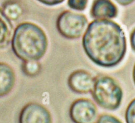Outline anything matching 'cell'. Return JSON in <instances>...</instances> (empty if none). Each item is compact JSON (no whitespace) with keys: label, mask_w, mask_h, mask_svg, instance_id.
Wrapping results in <instances>:
<instances>
[{"label":"cell","mask_w":135,"mask_h":123,"mask_svg":"<svg viewBox=\"0 0 135 123\" xmlns=\"http://www.w3.org/2000/svg\"><path fill=\"white\" fill-rule=\"evenodd\" d=\"M82 44L91 61L104 68L118 65L127 53L123 29L109 19H96L90 22L83 36Z\"/></svg>","instance_id":"obj_1"},{"label":"cell","mask_w":135,"mask_h":123,"mask_svg":"<svg viewBox=\"0 0 135 123\" xmlns=\"http://www.w3.org/2000/svg\"><path fill=\"white\" fill-rule=\"evenodd\" d=\"M48 40L43 29L36 24L23 22L16 26L11 39V49L22 61H39L46 54Z\"/></svg>","instance_id":"obj_2"},{"label":"cell","mask_w":135,"mask_h":123,"mask_svg":"<svg viewBox=\"0 0 135 123\" xmlns=\"http://www.w3.org/2000/svg\"><path fill=\"white\" fill-rule=\"evenodd\" d=\"M91 94L98 105L109 111L119 109L123 97V92L118 81L104 74L95 77Z\"/></svg>","instance_id":"obj_3"},{"label":"cell","mask_w":135,"mask_h":123,"mask_svg":"<svg viewBox=\"0 0 135 123\" xmlns=\"http://www.w3.org/2000/svg\"><path fill=\"white\" fill-rule=\"evenodd\" d=\"M88 25V19L84 14L66 10L61 12L56 21L58 32L63 38L76 40L80 38Z\"/></svg>","instance_id":"obj_4"},{"label":"cell","mask_w":135,"mask_h":123,"mask_svg":"<svg viewBox=\"0 0 135 123\" xmlns=\"http://www.w3.org/2000/svg\"><path fill=\"white\" fill-rule=\"evenodd\" d=\"M69 117L73 123H95L98 118V108L87 98H79L71 104Z\"/></svg>","instance_id":"obj_5"},{"label":"cell","mask_w":135,"mask_h":123,"mask_svg":"<svg viewBox=\"0 0 135 123\" xmlns=\"http://www.w3.org/2000/svg\"><path fill=\"white\" fill-rule=\"evenodd\" d=\"M18 123H53L50 111L37 102L26 104L21 109Z\"/></svg>","instance_id":"obj_6"},{"label":"cell","mask_w":135,"mask_h":123,"mask_svg":"<svg viewBox=\"0 0 135 123\" xmlns=\"http://www.w3.org/2000/svg\"><path fill=\"white\" fill-rule=\"evenodd\" d=\"M95 77L84 69L75 70L67 79V84L72 92L79 94H86L92 92Z\"/></svg>","instance_id":"obj_7"},{"label":"cell","mask_w":135,"mask_h":123,"mask_svg":"<svg viewBox=\"0 0 135 123\" xmlns=\"http://www.w3.org/2000/svg\"><path fill=\"white\" fill-rule=\"evenodd\" d=\"M118 15V9L112 0H94L90 16L95 19H112Z\"/></svg>","instance_id":"obj_8"},{"label":"cell","mask_w":135,"mask_h":123,"mask_svg":"<svg viewBox=\"0 0 135 123\" xmlns=\"http://www.w3.org/2000/svg\"><path fill=\"white\" fill-rule=\"evenodd\" d=\"M15 80L13 68L7 63L0 62V97L7 96L11 92Z\"/></svg>","instance_id":"obj_9"},{"label":"cell","mask_w":135,"mask_h":123,"mask_svg":"<svg viewBox=\"0 0 135 123\" xmlns=\"http://www.w3.org/2000/svg\"><path fill=\"white\" fill-rule=\"evenodd\" d=\"M1 9L11 21H18L25 13V6L21 0H5Z\"/></svg>","instance_id":"obj_10"},{"label":"cell","mask_w":135,"mask_h":123,"mask_svg":"<svg viewBox=\"0 0 135 123\" xmlns=\"http://www.w3.org/2000/svg\"><path fill=\"white\" fill-rule=\"evenodd\" d=\"M13 25L0 8V50L5 48L11 42Z\"/></svg>","instance_id":"obj_11"},{"label":"cell","mask_w":135,"mask_h":123,"mask_svg":"<svg viewBox=\"0 0 135 123\" xmlns=\"http://www.w3.org/2000/svg\"><path fill=\"white\" fill-rule=\"evenodd\" d=\"M21 70L25 76L30 78L36 77L42 71V65L38 61H22Z\"/></svg>","instance_id":"obj_12"},{"label":"cell","mask_w":135,"mask_h":123,"mask_svg":"<svg viewBox=\"0 0 135 123\" xmlns=\"http://www.w3.org/2000/svg\"><path fill=\"white\" fill-rule=\"evenodd\" d=\"M126 123H135V98L129 104L125 111Z\"/></svg>","instance_id":"obj_13"},{"label":"cell","mask_w":135,"mask_h":123,"mask_svg":"<svg viewBox=\"0 0 135 123\" xmlns=\"http://www.w3.org/2000/svg\"><path fill=\"white\" fill-rule=\"evenodd\" d=\"M88 2V0H68L67 5L71 9L83 11L86 8Z\"/></svg>","instance_id":"obj_14"},{"label":"cell","mask_w":135,"mask_h":123,"mask_svg":"<svg viewBox=\"0 0 135 123\" xmlns=\"http://www.w3.org/2000/svg\"><path fill=\"white\" fill-rule=\"evenodd\" d=\"M95 123H123L118 118L109 114H102L98 118Z\"/></svg>","instance_id":"obj_15"},{"label":"cell","mask_w":135,"mask_h":123,"mask_svg":"<svg viewBox=\"0 0 135 123\" xmlns=\"http://www.w3.org/2000/svg\"><path fill=\"white\" fill-rule=\"evenodd\" d=\"M37 1L47 6H55L62 3L65 0H37Z\"/></svg>","instance_id":"obj_16"},{"label":"cell","mask_w":135,"mask_h":123,"mask_svg":"<svg viewBox=\"0 0 135 123\" xmlns=\"http://www.w3.org/2000/svg\"><path fill=\"white\" fill-rule=\"evenodd\" d=\"M130 43L131 48L135 52V28L132 30L130 34Z\"/></svg>","instance_id":"obj_17"},{"label":"cell","mask_w":135,"mask_h":123,"mask_svg":"<svg viewBox=\"0 0 135 123\" xmlns=\"http://www.w3.org/2000/svg\"><path fill=\"white\" fill-rule=\"evenodd\" d=\"M115 1L122 6H127L133 3L135 0H115Z\"/></svg>","instance_id":"obj_18"},{"label":"cell","mask_w":135,"mask_h":123,"mask_svg":"<svg viewBox=\"0 0 135 123\" xmlns=\"http://www.w3.org/2000/svg\"><path fill=\"white\" fill-rule=\"evenodd\" d=\"M133 82H134V84L135 85V63L134 65V67H133Z\"/></svg>","instance_id":"obj_19"}]
</instances>
